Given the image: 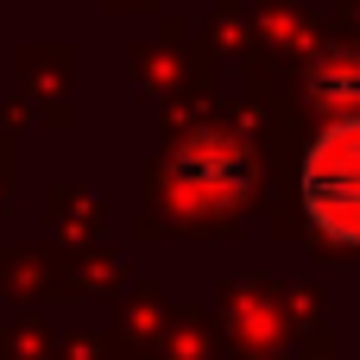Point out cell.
<instances>
[{
  "label": "cell",
  "instance_id": "obj_2",
  "mask_svg": "<svg viewBox=\"0 0 360 360\" xmlns=\"http://www.w3.org/2000/svg\"><path fill=\"white\" fill-rule=\"evenodd\" d=\"M171 190L190 209H228V202H240L247 196V152H240V139L196 133L171 158Z\"/></svg>",
  "mask_w": 360,
  "mask_h": 360
},
{
  "label": "cell",
  "instance_id": "obj_1",
  "mask_svg": "<svg viewBox=\"0 0 360 360\" xmlns=\"http://www.w3.org/2000/svg\"><path fill=\"white\" fill-rule=\"evenodd\" d=\"M304 209L335 247H360V114L323 127L304 152Z\"/></svg>",
  "mask_w": 360,
  "mask_h": 360
}]
</instances>
